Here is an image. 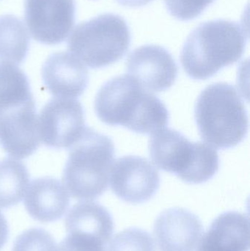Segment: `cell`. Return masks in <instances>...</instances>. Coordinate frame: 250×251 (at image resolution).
<instances>
[{
	"instance_id": "obj_1",
	"label": "cell",
	"mask_w": 250,
	"mask_h": 251,
	"mask_svg": "<svg viewBox=\"0 0 250 251\" xmlns=\"http://www.w3.org/2000/svg\"><path fill=\"white\" fill-rule=\"evenodd\" d=\"M94 109L103 123L137 134H154L170 119L165 104L129 75L107 81L97 93Z\"/></svg>"
},
{
	"instance_id": "obj_2",
	"label": "cell",
	"mask_w": 250,
	"mask_h": 251,
	"mask_svg": "<svg viewBox=\"0 0 250 251\" xmlns=\"http://www.w3.org/2000/svg\"><path fill=\"white\" fill-rule=\"evenodd\" d=\"M248 34L242 25L227 20L204 22L184 43L181 62L186 75L196 80L209 79L243 55Z\"/></svg>"
},
{
	"instance_id": "obj_3",
	"label": "cell",
	"mask_w": 250,
	"mask_h": 251,
	"mask_svg": "<svg viewBox=\"0 0 250 251\" xmlns=\"http://www.w3.org/2000/svg\"><path fill=\"white\" fill-rule=\"evenodd\" d=\"M195 119L202 140L220 149L237 146L249 128L243 100L236 88L226 82L211 84L201 93L195 103Z\"/></svg>"
},
{
	"instance_id": "obj_4",
	"label": "cell",
	"mask_w": 250,
	"mask_h": 251,
	"mask_svg": "<svg viewBox=\"0 0 250 251\" xmlns=\"http://www.w3.org/2000/svg\"><path fill=\"white\" fill-rule=\"evenodd\" d=\"M115 153L113 140L87 127L70 148L63 171V183L76 199L93 200L107 190Z\"/></svg>"
},
{
	"instance_id": "obj_5",
	"label": "cell",
	"mask_w": 250,
	"mask_h": 251,
	"mask_svg": "<svg viewBox=\"0 0 250 251\" xmlns=\"http://www.w3.org/2000/svg\"><path fill=\"white\" fill-rule=\"evenodd\" d=\"M148 151L156 166L189 184L209 181L220 168L215 149L207 143L189 141L173 128H161L154 133Z\"/></svg>"
},
{
	"instance_id": "obj_6",
	"label": "cell",
	"mask_w": 250,
	"mask_h": 251,
	"mask_svg": "<svg viewBox=\"0 0 250 251\" xmlns=\"http://www.w3.org/2000/svg\"><path fill=\"white\" fill-rule=\"evenodd\" d=\"M36 105L28 80L0 85V146L16 159L39 147Z\"/></svg>"
},
{
	"instance_id": "obj_7",
	"label": "cell",
	"mask_w": 250,
	"mask_h": 251,
	"mask_svg": "<svg viewBox=\"0 0 250 251\" xmlns=\"http://www.w3.org/2000/svg\"><path fill=\"white\" fill-rule=\"evenodd\" d=\"M131 43L126 21L106 13L76 26L68 43L70 54L91 69H101L124 57Z\"/></svg>"
},
{
	"instance_id": "obj_8",
	"label": "cell",
	"mask_w": 250,
	"mask_h": 251,
	"mask_svg": "<svg viewBox=\"0 0 250 251\" xmlns=\"http://www.w3.org/2000/svg\"><path fill=\"white\" fill-rule=\"evenodd\" d=\"M87 127L83 107L75 99H52L38 119L39 140L53 149H70Z\"/></svg>"
},
{
	"instance_id": "obj_9",
	"label": "cell",
	"mask_w": 250,
	"mask_h": 251,
	"mask_svg": "<svg viewBox=\"0 0 250 251\" xmlns=\"http://www.w3.org/2000/svg\"><path fill=\"white\" fill-rule=\"evenodd\" d=\"M110 187L123 201L138 204L152 199L160 187V176L152 164L137 156H125L114 162Z\"/></svg>"
},
{
	"instance_id": "obj_10",
	"label": "cell",
	"mask_w": 250,
	"mask_h": 251,
	"mask_svg": "<svg viewBox=\"0 0 250 251\" xmlns=\"http://www.w3.org/2000/svg\"><path fill=\"white\" fill-rule=\"evenodd\" d=\"M25 19L34 39L48 45L60 44L74 25V0H25Z\"/></svg>"
},
{
	"instance_id": "obj_11",
	"label": "cell",
	"mask_w": 250,
	"mask_h": 251,
	"mask_svg": "<svg viewBox=\"0 0 250 251\" xmlns=\"http://www.w3.org/2000/svg\"><path fill=\"white\" fill-rule=\"evenodd\" d=\"M128 75L150 92L170 89L179 69L173 56L160 46L145 45L134 50L126 62Z\"/></svg>"
},
{
	"instance_id": "obj_12",
	"label": "cell",
	"mask_w": 250,
	"mask_h": 251,
	"mask_svg": "<svg viewBox=\"0 0 250 251\" xmlns=\"http://www.w3.org/2000/svg\"><path fill=\"white\" fill-rule=\"evenodd\" d=\"M203 231L199 218L183 208L166 209L154 223V238L159 251H195Z\"/></svg>"
},
{
	"instance_id": "obj_13",
	"label": "cell",
	"mask_w": 250,
	"mask_h": 251,
	"mask_svg": "<svg viewBox=\"0 0 250 251\" xmlns=\"http://www.w3.org/2000/svg\"><path fill=\"white\" fill-rule=\"evenodd\" d=\"M41 75L48 91L57 98H78L89 82L83 63L68 52L51 54L44 63Z\"/></svg>"
},
{
	"instance_id": "obj_14",
	"label": "cell",
	"mask_w": 250,
	"mask_h": 251,
	"mask_svg": "<svg viewBox=\"0 0 250 251\" xmlns=\"http://www.w3.org/2000/svg\"><path fill=\"white\" fill-rule=\"evenodd\" d=\"M70 203V197L64 186L53 177L33 180L25 194L24 206L35 221L51 223L64 215Z\"/></svg>"
},
{
	"instance_id": "obj_15",
	"label": "cell",
	"mask_w": 250,
	"mask_h": 251,
	"mask_svg": "<svg viewBox=\"0 0 250 251\" xmlns=\"http://www.w3.org/2000/svg\"><path fill=\"white\" fill-rule=\"evenodd\" d=\"M248 215L227 212L219 215L200 242L198 251H249Z\"/></svg>"
},
{
	"instance_id": "obj_16",
	"label": "cell",
	"mask_w": 250,
	"mask_h": 251,
	"mask_svg": "<svg viewBox=\"0 0 250 251\" xmlns=\"http://www.w3.org/2000/svg\"><path fill=\"white\" fill-rule=\"evenodd\" d=\"M68 234L107 246L114 231V221L108 210L94 201L75 204L65 219Z\"/></svg>"
},
{
	"instance_id": "obj_17",
	"label": "cell",
	"mask_w": 250,
	"mask_h": 251,
	"mask_svg": "<svg viewBox=\"0 0 250 251\" xmlns=\"http://www.w3.org/2000/svg\"><path fill=\"white\" fill-rule=\"evenodd\" d=\"M29 37L23 22L13 15L0 16V63L19 65L29 50Z\"/></svg>"
},
{
	"instance_id": "obj_18",
	"label": "cell",
	"mask_w": 250,
	"mask_h": 251,
	"mask_svg": "<svg viewBox=\"0 0 250 251\" xmlns=\"http://www.w3.org/2000/svg\"><path fill=\"white\" fill-rule=\"evenodd\" d=\"M29 181V171L24 164L10 158L0 161V209L20 203Z\"/></svg>"
},
{
	"instance_id": "obj_19",
	"label": "cell",
	"mask_w": 250,
	"mask_h": 251,
	"mask_svg": "<svg viewBox=\"0 0 250 251\" xmlns=\"http://www.w3.org/2000/svg\"><path fill=\"white\" fill-rule=\"evenodd\" d=\"M107 251H155L149 233L137 228L123 230L110 242Z\"/></svg>"
},
{
	"instance_id": "obj_20",
	"label": "cell",
	"mask_w": 250,
	"mask_h": 251,
	"mask_svg": "<svg viewBox=\"0 0 250 251\" xmlns=\"http://www.w3.org/2000/svg\"><path fill=\"white\" fill-rule=\"evenodd\" d=\"M12 251H58L54 237L43 228L26 230L15 240Z\"/></svg>"
},
{
	"instance_id": "obj_21",
	"label": "cell",
	"mask_w": 250,
	"mask_h": 251,
	"mask_svg": "<svg viewBox=\"0 0 250 251\" xmlns=\"http://www.w3.org/2000/svg\"><path fill=\"white\" fill-rule=\"evenodd\" d=\"M214 0H164L170 14L181 21L198 17Z\"/></svg>"
},
{
	"instance_id": "obj_22",
	"label": "cell",
	"mask_w": 250,
	"mask_h": 251,
	"mask_svg": "<svg viewBox=\"0 0 250 251\" xmlns=\"http://www.w3.org/2000/svg\"><path fill=\"white\" fill-rule=\"evenodd\" d=\"M9 236V227L7 220L0 212V250L5 245Z\"/></svg>"
},
{
	"instance_id": "obj_23",
	"label": "cell",
	"mask_w": 250,
	"mask_h": 251,
	"mask_svg": "<svg viewBox=\"0 0 250 251\" xmlns=\"http://www.w3.org/2000/svg\"><path fill=\"white\" fill-rule=\"evenodd\" d=\"M115 1L121 5L126 6V7H138L145 5L153 0H115Z\"/></svg>"
}]
</instances>
